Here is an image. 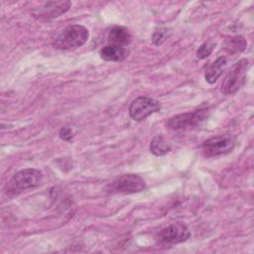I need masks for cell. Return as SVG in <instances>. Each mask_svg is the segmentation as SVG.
<instances>
[{"label":"cell","instance_id":"8","mask_svg":"<svg viewBox=\"0 0 254 254\" xmlns=\"http://www.w3.org/2000/svg\"><path fill=\"white\" fill-rule=\"evenodd\" d=\"M190 236L189 228L180 222L173 223L158 233V239L164 244H176L186 241Z\"/></svg>","mask_w":254,"mask_h":254},{"label":"cell","instance_id":"4","mask_svg":"<svg viewBox=\"0 0 254 254\" xmlns=\"http://www.w3.org/2000/svg\"><path fill=\"white\" fill-rule=\"evenodd\" d=\"M146 189L145 181L138 175L126 174L116 178L108 186V190L111 192L134 193L140 192Z\"/></svg>","mask_w":254,"mask_h":254},{"label":"cell","instance_id":"15","mask_svg":"<svg viewBox=\"0 0 254 254\" xmlns=\"http://www.w3.org/2000/svg\"><path fill=\"white\" fill-rule=\"evenodd\" d=\"M168 30L165 28H160L158 30H156L153 34L152 37V41L156 46H160L162 45L168 38Z\"/></svg>","mask_w":254,"mask_h":254},{"label":"cell","instance_id":"5","mask_svg":"<svg viewBox=\"0 0 254 254\" xmlns=\"http://www.w3.org/2000/svg\"><path fill=\"white\" fill-rule=\"evenodd\" d=\"M160 109L161 104L158 100L148 96H139L131 102L129 115L135 121H142L151 114L159 112Z\"/></svg>","mask_w":254,"mask_h":254},{"label":"cell","instance_id":"13","mask_svg":"<svg viewBox=\"0 0 254 254\" xmlns=\"http://www.w3.org/2000/svg\"><path fill=\"white\" fill-rule=\"evenodd\" d=\"M150 151L155 156H164L171 151V145L162 135H157L151 141Z\"/></svg>","mask_w":254,"mask_h":254},{"label":"cell","instance_id":"16","mask_svg":"<svg viewBox=\"0 0 254 254\" xmlns=\"http://www.w3.org/2000/svg\"><path fill=\"white\" fill-rule=\"evenodd\" d=\"M212 49H213V45L212 44H209V43H204L202 44L198 50L196 51V57L198 59H205L207 58L211 52H212Z\"/></svg>","mask_w":254,"mask_h":254},{"label":"cell","instance_id":"10","mask_svg":"<svg viewBox=\"0 0 254 254\" xmlns=\"http://www.w3.org/2000/svg\"><path fill=\"white\" fill-rule=\"evenodd\" d=\"M131 34L127 30V28L122 26H114L110 29L108 33V43L112 46L123 47L127 46L131 42Z\"/></svg>","mask_w":254,"mask_h":254},{"label":"cell","instance_id":"2","mask_svg":"<svg viewBox=\"0 0 254 254\" xmlns=\"http://www.w3.org/2000/svg\"><path fill=\"white\" fill-rule=\"evenodd\" d=\"M248 69V60L242 59L234 64L224 76L221 83V91L225 95L234 94L245 82Z\"/></svg>","mask_w":254,"mask_h":254},{"label":"cell","instance_id":"7","mask_svg":"<svg viewBox=\"0 0 254 254\" xmlns=\"http://www.w3.org/2000/svg\"><path fill=\"white\" fill-rule=\"evenodd\" d=\"M205 119L204 110H195L175 115L167 121V126L173 130L187 129L199 125Z\"/></svg>","mask_w":254,"mask_h":254},{"label":"cell","instance_id":"14","mask_svg":"<svg viewBox=\"0 0 254 254\" xmlns=\"http://www.w3.org/2000/svg\"><path fill=\"white\" fill-rule=\"evenodd\" d=\"M246 46H247V42L243 37L235 36V37H232L229 40L225 41L224 49L228 53L234 54V53H240V52L244 51Z\"/></svg>","mask_w":254,"mask_h":254},{"label":"cell","instance_id":"17","mask_svg":"<svg viewBox=\"0 0 254 254\" xmlns=\"http://www.w3.org/2000/svg\"><path fill=\"white\" fill-rule=\"evenodd\" d=\"M59 135L61 137V139H63L64 141H67V142H70L72 140V131L70 128L64 126V127H62L60 129V132H59Z\"/></svg>","mask_w":254,"mask_h":254},{"label":"cell","instance_id":"1","mask_svg":"<svg viewBox=\"0 0 254 254\" xmlns=\"http://www.w3.org/2000/svg\"><path fill=\"white\" fill-rule=\"evenodd\" d=\"M88 30L81 25H70L59 32L52 40L55 49L72 50L84 45L88 39Z\"/></svg>","mask_w":254,"mask_h":254},{"label":"cell","instance_id":"11","mask_svg":"<svg viewBox=\"0 0 254 254\" xmlns=\"http://www.w3.org/2000/svg\"><path fill=\"white\" fill-rule=\"evenodd\" d=\"M129 55V51L123 47L108 45L101 49L100 58L107 62H122Z\"/></svg>","mask_w":254,"mask_h":254},{"label":"cell","instance_id":"9","mask_svg":"<svg viewBox=\"0 0 254 254\" xmlns=\"http://www.w3.org/2000/svg\"><path fill=\"white\" fill-rule=\"evenodd\" d=\"M69 1H54L47 2L43 7L37 8L33 11V16L39 20H50L58 18L64 14L70 7Z\"/></svg>","mask_w":254,"mask_h":254},{"label":"cell","instance_id":"6","mask_svg":"<svg viewBox=\"0 0 254 254\" xmlns=\"http://www.w3.org/2000/svg\"><path fill=\"white\" fill-rule=\"evenodd\" d=\"M234 146L235 141L230 135H219L204 141L201 150L205 157H215L231 152Z\"/></svg>","mask_w":254,"mask_h":254},{"label":"cell","instance_id":"3","mask_svg":"<svg viewBox=\"0 0 254 254\" xmlns=\"http://www.w3.org/2000/svg\"><path fill=\"white\" fill-rule=\"evenodd\" d=\"M43 181L42 172L37 169H24L16 173L7 184L9 192H19L27 189L35 188L41 185Z\"/></svg>","mask_w":254,"mask_h":254},{"label":"cell","instance_id":"12","mask_svg":"<svg viewBox=\"0 0 254 254\" xmlns=\"http://www.w3.org/2000/svg\"><path fill=\"white\" fill-rule=\"evenodd\" d=\"M227 61L225 57H219L214 62L206 66L204 78L208 83H214L221 75L224 67L226 66Z\"/></svg>","mask_w":254,"mask_h":254}]
</instances>
